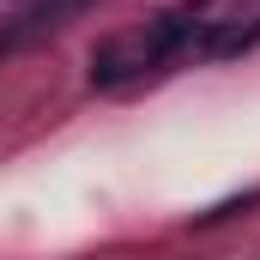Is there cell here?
I'll use <instances>...</instances> for the list:
<instances>
[{
  "label": "cell",
  "mask_w": 260,
  "mask_h": 260,
  "mask_svg": "<svg viewBox=\"0 0 260 260\" xmlns=\"http://www.w3.org/2000/svg\"><path fill=\"white\" fill-rule=\"evenodd\" d=\"M188 37H194V18H188V12H164V18L151 24V37H145V61H170Z\"/></svg>",
  "instance_id": "1"
},
{
  "label": "cell",
  "mask_w": 260,
  "mask_h": 260,
  "mask_svg": "<svg viewBox=\"0 0 260 260\" xmlns=\"http://www.w3.org/2000/svg\"><path fill=\"white\" fill-rule=\"evenodd\" d=\"M260 43V18L254 24H218L212 37H206V55H242V49H254Z\"/></svg>",
  "instance_id": "2"
},
{
  "label": "cell",
  "mask_w": 260,
  "mask_h": 260,
  "mask_svg": "<svg viewBox=\"0 0 260 260\" xmlns=\"http://www.w3.org/2000/svg\"><path fill=\"white\" fill-rule=\"evenodd\" d=\"M121 61H127L121 43H103V49L91 55V79H97V85H121V79L133 73V67H121Z\"/></svg>",
  "instance_id": "3"
}]
</instances>
